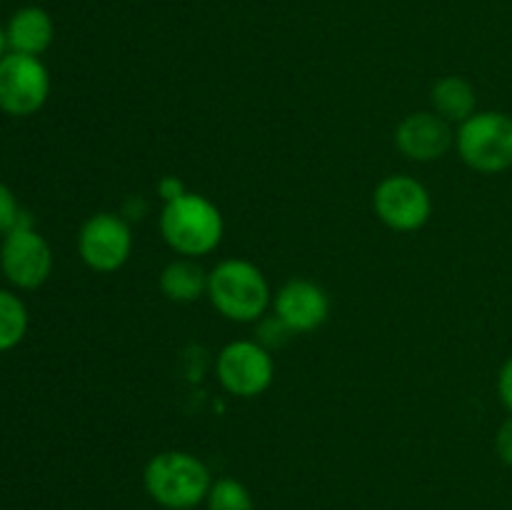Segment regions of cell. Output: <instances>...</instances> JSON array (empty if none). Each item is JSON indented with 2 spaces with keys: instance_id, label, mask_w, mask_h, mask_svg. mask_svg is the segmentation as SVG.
<instances>
[{
  "instance_id": "cell-1",
  "label": "cell",
  "mask_w": 512,
  "mask_h": 510,
  "mask_svg": "<svg viewBox=\"0 0 512 510\" xmlns=\"http://www.w3.org/2000/svg\"><path fill=\"white\" fill-rule=\"evenodd\" d=\"M160 235L180 258H203L223 243L225 220L218 205L205 195L188 190L178 200L163 203Z\"/></svg>"
},
{
  "instance_id": "cell-2",
  "label": "cell",
  "mask_w": 512,
  "mask_h": 510,
  "mask_svg": "<svg viewBox=\"0 0 512 510\" xmlns=\"http://www.w3.org/2000/svg\"><path fill=\"white\" fill-rule=\"evenodd\" d=\"M205 298L233 323H258L273 305V290L258 265L243 258H228L208 270Z\"/></svg>"
},
{
  "instance_id": "cell-3",
  "label": "cell",
  "mask_w": 512,
  "mask_h": 510,
  "mask_svg": "<svg viewBox=\"0 0 512 510\" xmlns=\"http://www.w3.org/2000/svg\"><path fill=\"white\" fill-rule=\"evenodd\" d=\"M145 493L165 510H193L205 503L213 485L210 470L188 450H163L145 463Z\"/></svg>"
},
{
  "instance_id": "cell-4",
  "label": "cell",
  "mask_w": 512,
  "mask_h": 510,
  "mask_svg": "<svg viewBox=\"0 0 512 510\" xmlns=\"http://www.w3.org/2000/svg\"><path fill=\"white\" fill-rule=\"evenodd\" d=\"M455 150L470 170L498 175L512 168V115L478 110L455 130Z\"/></svg>"
},
{
  "instance_id": "cell-5",
  "label": "cell",
  "mask_w": 512,
  "mask_h": 510,
  "mask_svg": "<svg viewBox=\"0 0 512 510\" xmlns=\"http://www.w3.org/2000/svg\"><path fill=\"white\" fill-rule=\"evenodd\" d=\"M215 375L225 393L235 398H258L273 385L275 358L258 340H233L215 360Z\"/></svg>"
},
{
  "instance_id": "cell-6",
  "label": "cell",
  "mask_w": 512,
  "mask_h": 510,
  "mask_svg": "<svg viewBox=\"0 0 512 510\" xmlns=\"http://www.w3.org/2000/svg\"><path fill=\"white\" fill-rule=\"evenodd\" d=\"M373 210L385 228L395 233H415L433 215L430 190L413 175H385L373 190Z\"/></svg>"
},
{
  "instance_id": "cell-7",
  "label": "cell",
  "mask_w": 512,
  "mask_h": 510,
  "mask_svg": "<svg viewBox=\"0 0 512 510\" xmlns=\"http://www.w3.org/2000/svg\"><path fill=\"white\" fill-rule=\"evenodd\" d=\"M50 95V73L35 55L5 53L0 58V110L13 118H28Z\"/></svg>"
},
{
  "instance_id": "cell-8",
  "label": "cell",
  "mask_w": 512,
  "mask_h": 510,
  "mask_svg": "<svg viewBox=\"0 0 512 510\" xmlns=\"http://www.w3.org/2000/svg\"><path fill=\"white\" fill-rule=\"evenodd\" d=\"M80 260L95 273H115L133 255V230L118 213H95L78 233Z\"/></svg>"
},
{
  "instance_id": "cell-9",
  "label": "cell",
  "mask_w": 512,
  "mask_h": 510,
  "mask_svg": "<svg viewBox=\"0 0 512 510\" xmlns=\"http://www.w3.org/2000/svg\"><path fill=\"white\" fill-rule=\"evenodd\" d=\"M0 268L15 288L35 290L53 273V250L33 223L18 225L3 235Z\"/></svg>"
},
{
  "instance_id": "cell-10",
  "label": "cell",
  "mask_w": 512,
  "mask_h": 510,
  "mask_svg": "<svg viewBox=\"0 0 512 510\" xmlns=\"http://www.w3.org/2000/svg\"><path fill=\"white\" fill-rule=\"evenodd\" d=\"M455 145V130L433 110L405 115L395 128V148L413 163H433Z\"/></svg>"
},
{
  "instance_id": "cell-11",
  "label": "cell",
  "mask_w": 512,
  "mask_h": 510,
  "mask_svg": "<svg viewBox=\"0 0 512 510\" xmlns=\"http://www.w3.org/2000/svg\"><path fill=\"white\" fill-rule=\"evenodd\" d=\"M270 308L295 335L313 333L328 320L330 295L325 293L323 285L313 283V280L293 278L280 285Z\"/></svg>"
},
{
  "instance_id": "cell-12",
  "label": "cell",
  "mask_w": 512,
  "mask_h": 510,
  "mask_svg": "<svg viewBox=\"0 0 512 510\" xmlns=\"http://www.w3.org/2000/svg\"><path fill=\"white\" fill-rule=\"evenodd\" d=\"M53 35V18L43 8L30 5V8H20L10 18L8 28H5V43H8V53L40 58L50 48V43H53Z\"/></svg>"
},
{
  "instance_id": "cell-13",
  "label": "cell",
  "mask_w": 512,
  "mask_h": 510,
  "mask_svg": "<svg viewBox=\"0 0 512 510\" xmlns=\"http://www.w3.org/2000/svg\"><path fill=\"white\" fill-rule=\"evenodd\" d=\"M160 293L170 303L188 305L208 295V270L195 258H175L160 270L158 275Z\"/></svg>"
},
{
  "instance_id": "cell-14",
  "label": "cell",
  "mask_w": 512,
  "mask_h": 510,
  "mask_svg": "<svg viewBox=\"0 0 512 510\" xmlns=\"http://www.w3.org/2000/svg\"><path fill=\"white\" fill-rule=\"evenodd\" d=\"M430 105H433V113L448 120L450 125H460L470 115L478 113V93H475L473 83H468L460 75H445L433 83Z\"/></svg>"
},
{
  "instance_id": "cell-15",
  "label": "cell",
  "mask_w": 512,
  "mask_h": 510,
  "mask_svg": "<svg viewBox=\"0 0 512 510\" xmlns=\"http://www.w3.org/2000/svg\"><path fill=\"white\" fill-rule=\"evenodd\" d=\"M28 333V308L10 290H0V353L13 350Z\"/></svg>"
},
{
  "instance_id": "cell-16",
  "label": "cell",
  "mask_w": 512,
  "mask_h": 510,
  "mask_svg": "<svg viewBox=\"0 0 512 510\" xmlns=\"http://www.w3.org/2000/svg\"><path fill=\"white\" fill-rule=\"evenodd\" d=\"M205 505L208 510H255L253 493L235 478L213 480Z\"/></svg>"
},
{
  "instance_id": "cell-17",
  "label": "cell",
  "mask_w": 512,
  "mask_h": 510,
  "mask_svg": "<svg viewBox=\"0 0 512 510\" xmlns=\"http://www.w3.org/2000/svg\"><path fill=\"white\" fill-rule=\"evenodd\" d=\"M293 335V330H290L275 313L263 315V318L258 320V330H255V340H258L263 348H268L270 353H273L275 348H283Z\"/></svg>"
},
{
  "instance_id": "cell-18",
  "label": "cell",
  "mask_w": 512,
  "mask_h": 510,
  "mask_svg": "<svg viewBox=\"0 0 512 510\" xmlns=\"http://www.w3.org/2000/svg\"><path fill=\"white\" fill-rule=\"evenodd\" d=\"M23 223H30V215L25 210H20L13 190L5 183H0V233H10V230Z\"/></svg>"
},
{
  "instance_id": "cell-19",
  "label": "cell",
  "mask_w": 512,
  "mask_h": 510,
  "mask_svg": "<svg viewBox=\"0 0 512 510\" xmlns=\"http://www.w3.org/2000/svg\"><path fill=\"white\" fill-rule=\"evenodd\" d=\"M495 453H498L500 463L512 468V415L500 423L498 433H495Z\"/></svg>"
},
{
  "instance_id": "cell-20",
  "label": "cell",
  "mask_w": 512,
  "mask_h": 510,
  "mask_svg": "<svg viewBox=\"0 0 512 510\" xmlns=\"http://www.w3.org/2000/svg\"><path fill=\"white\" fill-rule=\"evenodd\" d=\"M498 398L503 403V408L512 415V355L500 365L498 370Z\"/></svg>"
},
{
  "instance_id": "cell-21",
  "label": "cell",
  "mask_w": 512,
  "mask_h": 510,
  "mask_svg": "<svg viewBox=\"0 0 512 510\" xmlns=\"http://www.w3.org/2000/svg\"><path fill=\"white\" fill-rule=\"evenodd\" d=\"M185 193H188V188H185V183L178 178V175H163V178L158 180V195L163 198V203L178 200L180 195Z\"/></svg>"
},
{
  "instance_id": "cell-22",
  "label": "cell",
  "mask_w": 512,
  "mask_h": 510,
  "mask_svg": "<svg viewBox=\"0 0 512 510\" xmlns=\"http://www.w3.org/2000/svg\"><path fill=\"white\" fill-rule=\"evenodd\" d=\"M5 48H8V43H5V30L0 28V58L5 55Z\"/></svg>"
}]
</instances>
